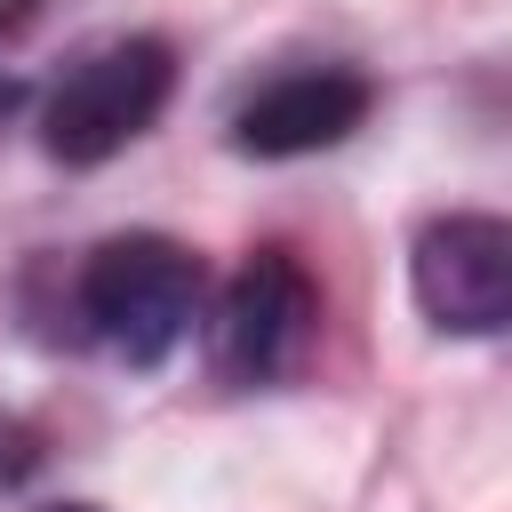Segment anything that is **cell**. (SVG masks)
Instances as JSON below:
<instances>
[{
    "instance_id": "1",
    "label": "cell",
    "mask_w": 512,
    "mask_h": 512,
    "mask_svg": "<svg viewBox=\"0 0 512 512\" xmlns=\"http://www.w3.org/2000/svg\"><path fill=\"white\" fill-rule=\"evenodd\" d=\"M192 312H200V264L168 232H120L80 264V320L128 368H160L184 344Z\"/></svg>"
},
{
    "instance_id": "2",
    "label": "cell",
    "mask_w": 512,
    "mask_h": 512,
    "mask_svg": "<svg viewBox=\"0 0 512 512\" xmlns=\"http://www.w3.org/2000/svg\"><path fill=\"white\" fill-rule=\"evenodd\" d=\"M168 88H176V56H168V40H144V32H136V40H112V48L80 56V64L56 80L48 112H40V144H48V160H64V168H96V160H112L120 144H136V136L160 120Z\"/></svg>"
},
{
    "instance_id": "3",
    "label": "cell",
    "mask_w": 512,
    "mask_h": 512,
    "mask_svg": "<svg viewBox=\"0 0 512 512\" xmlns=\"http://www.w3.org/2000/svg\"><path fill=\"white\" fill-rule=\"evenodd\" d=\"M320 336V296L288 248H256L216 304V368L232 384H280Z\"/></svg>"
},
{
    "instance_id": "4",
    "label": "cell",
    "mask_w": 512,
    "mask_h": 512,
    "mask_svg": "<svg viewBox=\"0 0 512 512\" xmlns=\"http://www.w3.org/2000/svg\"><path fill=\"white\" fill-rule=\"evenodd\" d=\"M416 304L448 336H496L512 320V224L504 216H440L408 256Z\"/></svg>"
},
{
    "instance_id": "5",
    "label": "cell",
    "mask_w": 512,
    "mask_h": 512,
    "mask_svg": "<svg viewBox=\"0 0 512 512\" xmlns=\"http://www.w3.org/2000/svg\"><path fill=\"white\" fill-rule=\"evenodd\" d=\"M376 88L344 64H312V72H288L272 88H256L240 112H232V152L248 160H304V152H328L344 144L360 120H368Z\"/></svg>"
},
{
    "instance_id": "6",
    "label": "cell",
    "mask_w": 512,
    "mask_h": 512,
    "mask_svg": "<svg viewBox=\"0 0 512 512\" xmlns=\"http://www.w3.org/2000/svg\"><path fill=\"white\" fill-rule=\"evenodd\" d=\"M16 112H24V80H16V72H0V128H8Z\"/></svg>"
},
{
    "instance_id": "7",
    "label": "cell",
    "mask_w": 512,
    "mask_h": 512,
    "mask_svg": "<svg viewBox=\"0 0 512 512\" xmlns=\"http://www.w3.org/2000/svg\"><path fill=\"white\" fill-rule=\"evenodd\" d=\"M40 512H96V504H40Z\"/></svg>"
}]
</instances>
